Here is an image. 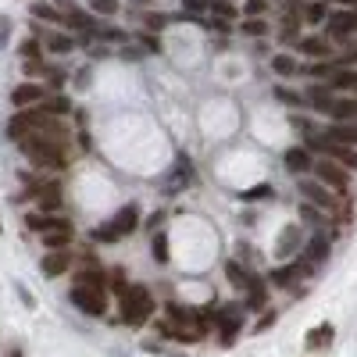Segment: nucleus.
<instances>
[{
  "instance_id": "nucleus-1",
  "label": "nucleus",
  "mask_w": 357,
  "mask_h": 357,
  "mask_svg": "<svg viewBox=\"0 0 357 357\" xmlns=\"http://www.w3.org/2000/svg\"><path fill=\"white\" fill-rule=\"evenodd\" d=\"M22 151L29 161H36L40 168H65L68 165V154H65V132L57 126H43L36 129L33 136L22 139Z\"/></svg>"
},
{
  "instance_id": "nucleus-2",
  "label": "nucleus",
  "mask_w": 357,
  "mask_h": 357,
  "mask_svg": "<svg viewBox=\"0 0 357 357\" xmlns=\"http://www.w3.org/2000/svg\"><path fill=\"white\" fill-rule=\"evenodd\" d=\"M151 307H154V301H151V289L146 286H129L122 293V321L126 325H143L151 318Z\"/></svg>"
},
{
  "instance_id": "nucleus-3",
  "label": "nucleus",
  "mask_w": 357,
  "mask_h": 357,
  "mask_svg": "<svg viewBox=\"0 0 357 357\" xmlns=\"http://www.w3.org/2000/svg\"><path fill=\"white\" fill-rule=\"evenodd\" d=\"M47 122H50V114H47L43 107H36V111H33V107H22V114H15V118H11L8 136L22 143L25 136H33V132H36V129H43Z\"/></svg>"
},
{
  "instance_id": "nucleus-4",
  "label": "nucleus",
  "mask_w": 357,
  "mask_h": 357,
  "mask_svg": "<svg viewBox=\"0 0 357 357\" xmlns=\"http://www.w3.org/2000/svg\"><path fill=\"white\" fill-rule=\"evenodd\" d=\"M136 222H139V211L129 204V207H122L114 218H111V225H104V229H97V240H122V236H129L132 229H136Z\"/></svg>"
},
{
  "instance_id": "nucleus-5",
  "label": "nucleus",
  "mask_w": 357,
  "mask_h": 357,
  "mask_svg": "<svg viewBox=\"0 0 357 357\" xmlns=\"http://www.w3.org/2000/svg\"><path fill=\"white\" fill-rule=\"evenodd\" d=\"M72 304H75L82 314H104V311H107V301H104V289H100V286H79V282H75Z\"/></svg>"
},
{
  "instance_id": "nucleus-6",
  "label": "nucleus",
  "mask_w": 357,
  "mask_h": 357,
  "mask_svg": "<svg viewBox=\"0 0 357 357\" xmlns=\"http://www.w3.org/2000/svg\"><path fill=\"white\" fill-rule=\"evenodd\" d=\"M311 146H318L321 154L336 158V165H343V168H354V172H357V151H354V146H347V143H333V139H311Z\"/></svg>"
},
{
  "instance_id": "nucleus-7",
  "label": "nucleus",
  "mask_w": 357,
  "mask_h": 357,
  "mask_svg": "<svg viewBox=\"0 0 357 357\" xmlns=\"http://www.w3.org/2000/svg\"><path fill=\"white\" fill-rule=\"evenodd\" d=\"M314 172H318V183H325V186H333L336 193H343L347 190V172H343V165H336V161H318L314 165Z\"/></svg>"
},
{
  "instance_id": "nucleus-8",
  "label": "nucleus",
  "mask_w": 357,
  "mask_h": 357,
  "mask_svg": "<svg viewBox=\"0 0 357 357\" xmlns=\"http://www.w3.org/2000/svg\"><path fill=\"white\" fill-rule=\"evenodd\" d=\"M301 193L307 197V200H314L321 211H340V218H347V207H340V200L336 197H329L321 190V183H301Z\"/></svg>"
},
{
  "instance_id": "nucleus-9",
  "label": "nucleus",
  "mask_w": 357,
  "mask_h": 357,
  "mask_svg": "<svg viewBox=\"0 0 357 357\" xmlns=\"http://www.w3.org/2000/svg\"><path fill=\"white\" fill-rule=\"evenodd\" d=\"M68 264H72V254L61 247V250H47L43 254V261H40V268H43V275H65L68 272Z\"/></svg>"
},
{
  "instance_id": "nucleus-10",
  "label": "nucleus",
  "mask_w": 357,
  "mask_h": 357,
  "mask_svg": "<svg viewBox=\"0 0 357 357\" xmlns=\"http://www.w3.org/2000/svg\"><path fill=\"white\" fill-rule=\"evenodd\" d=\"M40 100H43V89L36 82H22V86H15V93H11V104L15 107H33Z\"/></svg>"
},
{
  "instance_id": "nucleus-11",
  "label": "nucleus",
  "mask_w": 357,
  "mask_h": 357,
  "mask_svg": "<svg viewBox=\"0 0 357 357\" xmlns=\"http://www.w3.org/2000/svg\"><path fill=\"white\" fill-rule=\"evenodd\" d=\"M357 29V11H340V15H333V25H329V33L336 36V40H347L350 33Z\"/></svg>"
},
{
  "instance_id": "nucleus-12",
  "label": "nucleus",
  "mask_w": 357,
  "mask_h": 357,
  "mask_svg": "<svg viewBox=\"0 0 357 357\" xmlns=\"http://www.w3.org/2000/svg\"><path fill=\"white\" fill-rule=\"evenodd\" d=\"M72 236H75V229L65 222V225H57V229L43 232V243H47V250H61V247H68V243H72Z\"/></svg>"
},
{
  "instance_id": "nucleus-13",
  "label": "nucleus",
  "mask_w": 357,
  "mask_h": 357,
  "mask_svg": "<svg viewBox=\"0 0 357 357\" xmlns=\"http://www.w3.org/2000/svg\"><path fill=\"white\" fill-rule=\"evenodd\" d=\"M325 114H333L336 122H354V118H357V100H354V97H347V100H333L329 107H325Z\"/></svg>"
},
{
  "instance_id": "nucleus-14",
  "label": "nucleus",
  "mask_w": 357,
  "mask_h": 357,
  "mask_svg": "<svg viewBox=\"0 0 357 357\" xmlns=\"http://www.w3.org/2000/svg\"><path fill=\"white\" fill-rule=\"evenodd\" d=\"M325 136H329L333 143H347V146H357V118H354V122H340V126H333V129L325 132Z\"/></svg>"
},
{
  "instance_id": "nucleus-15",
  "label": "nucleus",
  "mask_w": 357,
  "mask_h": 357,
  "mask_svg": "<svg viewBox=\"0 0 357 357\" xmlns=\"http://www.w3.org/2000/svg\"><path fill=\"white\" fill-rule=\"evenodd\" d=\"M296 247H301V229H293V225H286L282 232H279V243H275V254L279 257H289Z\"/></svg>"
},
{
  "instance_id": "nucleus-16",
  "label": "nucleus",
  "mask_w": 357,
  "mask_h": 357,
  "mask_svg": "<svg viewBox=\"0 0 357 357\" xmlns=\"http://www.w3.org/2000/svg\"><path fill=\"white\" fill-rule=\"evenodd\" d=\"M225 275H229V282H232L236 289H243V293H247V289H250V282H254V275L247 272V268H243L240 261H229V264H225Z\"/></svg>"
},
{
  "instance_id": "nucleus-17",
  "label": "nucleus",
  "mask_w": 357,
  "mask_h": 357,
  "mask_svg": "<svg viewBox=\"0 0 357 357\" xmlns=\"http://www.w3.org/2000/svg\"><path fill=\"white\" fill-rule=\"evenodd\" d=\"M264 304H268V286H264V279L254 275V282L247 289V307L250 311H264Z\"/></svg>"
},
{
  "instance_id": "nucleus-18",
  "label": "nucleus",
  "mask_w": 357,
  "mask_h": 357,
  "mask_svg": "<svg viewBox=\"0 0 357 357\" xmlns=\"http://www.w3.org/2000/svg\"><path fill=\"white\" fill-rule=\"evenodd\" d=\"M333 343V325H314V329L307 333V350H318V347H329Z\"/></svg>"
},
{
  "instance_id": "nucleus-19",
  "label": "nucleus",
  "mask_w": 357,
  "mask_h": 357,
  "mask_svg": "<svg viewBox=\"0 0 357 357\" xmlns=\"http://www.w3.org/2000/svg\"><path fill=\"white\" fill-rule=\"evenodd\" d=\"M333 89H347V93H357V72H347V68H336L333 79H329Z\"/></svg>"
},
{
  "instance_id": "nucleus-20",
  "label": "nucleus",
  "mask_w": 357,
  "mask_h": 357,
  "mask_svg": "<svg viewBox=\"0 0 357 357\" xmlns=\"http://www.w3.org/2000/svg\"><path fill=\"white\" fill-rule=\"evenodd\" d=\"M286 165H289V172H307L311 168V154L304 151V146H293V151L286 154Z\"/></svg>"
},
{
  "instance_id": "nucleus-21",
  "label": "nucleus",
  "mask_w": 357,
  "mask_h": 357,
  "mask_svg": "<svg viewBox=\"0 0 357 357\" xmlns=\"http://www.w3.org/2000/svg\"><path fill=\"white\" fill-rule=\"evenodd\" d=\"M57 225H65V218H50V215H29V229L33 232H50V229H57Z\"/></svg>"
},
{
  "instance_id": "nucleus-22",
  "label": "nucleus",
  "mask_w": 357,
  "mask_h": 357,
  "mask_svg": "<svg viewBox=\"0 0 357 357\" xmlns=\"http://www.w3.org/2000/svg\"><path fill=\"white\" fill-rule=\"evenodd\" d=\"M301 50L311 54V57H329V43H325L321 36H307V40H301Z\"/></svg>"
},
{
  "instance_id": "nucleus-23",
  "label": "nucleus",
  "mask_w": 357,
  "mask_h": 357,
  "mask_svg": "<svg viewBox=\"0 0 357 357\" xmlns=\"http://www.w3.org/2000/svg\"><path fill=\"white\" fill-rule=\"evenodd\" d=\"M272 68H275L279 75H293V72H296V61H293L289 54H275V57H272Z\"/></svg>"
},
{
  "instance_id": "nucleus-24",
  "label": "nucleus",
  "mask_w": 357,
  "mask_h": 357,
  "mask_svg": "<svg viewBox=\"0 0 357 357\" xmlns=\"http://www.w3.org/2000/svg\"><path fill=\"white\" fill-rule=\"evenodd\" d=\"M325 254H329V243H325V240H311V247H307V257H304V261L318 264V261H325Z\"/></svg>"
},
{
  "instance_id": "nucleus-25",
  "label": "nucleus",
  "mask_w": 357,
  "mask_h": 357,
  "mask_svg": "<svg viewBox=\"0 0 357 357\" xmlns=\"http://www.w3.org/2000/svg\"><path fill=\"white\" fill-rule=\"evenodd\" d=\"M75 282H79V286H100V289H104V275L97 272V268H93V272H89V268H86V272H79Z\"/></svg>"
},
{
  "instance_id": "nucleus-26",
  "label": "nucleus",
  "mask_w": 357,
  "mask_h": 357,
  "mask_svg": "<svg viewBox=\"0 0 357 357\" xmlns=\"http://www.w3.org/2000/svg\"><path fill=\"white\" fill-rule=\"evenodd\" d=\"M243 33H247V36H264V33H268V25L254 15V18H247V22H243Z\"/></svg>"
},
{
  "instance_id": "nucleus-27",
  "label": "nucleus",
  "mask_w": 357,
  "mask_h": 357,
  "mask_svg": "<svg viewBox=\"0 0 357 357\" xmlns=\"http://www.w3.org/2000/svg\"><path fill=\"white\" fill-rule=\"evenodd\" d=\"M154 257H158L161 264L168 261V240H165V236H161V232L154 236Z\"/></svg>"
},
{
  "instance_id": "nucleus-28",
  "label": "nucleus",
  "mask_w": 357,
  "mask_h": 357,
  "mask_svg": "<svg viewBox=\"0 0 357 357\" xmlns=\"http://www.w3.org/2000/svg\"><path fill=\"white\" fill-rule=\"evenodd\" d=\"M33 15H36V18H47V22H65L54 8H43V4H33Z\"/></svg>"
},
{
  "instance_id": "nucleus-29",
  "label": "nucleus",
  "mask_w": 357,
  "mask_h": 357,
  "mask_svg": "<svg viewBox=\"0 0 357 357\" xmlns=\"http://www.w3.org/2000/svg\"><path fill=\"white\" fill-rule=\"evenodd\" d=\"M93 11L97 15H114L118 11V0H93Z\"/></svg>"
},
{
  "instance_id": "nucleus-30",
  "label": "nucleus",
  "mask_w": 357,
  "mask_h": 357,
  "mask_svg": "<svg viewBox=\"0 0 357 357\" xmlns=\"http://www.w3.org/2000/svg\"><path fill=\"white\" fill-rule=\"evenodd\" d=\"M183 8H186L190 15H200V11L211 8V0H183Z\"/></svg>"
},
{
  "instance_id": "nucleus-31",
  "label": "nucleus",
  "mask_w": 357,
  "mask_h": 357,
  "mask_svg": "<svg viewBox=\"0 0 357 357\" xmlns=\"http://www.w3.org/2000/svg\"><path fill=\"white\" fill-rule=\"evenodd\" d=\"M43 111H47V114H65V111H68V100H61V97H57V100H47Z\"/></svg>"
},
{
  "instance_id": "nucleus-32",
  "label": "nucleus",
  "mask_w": 357,
  "mask_h": 357,
  "mask_svg": "<svg viewBox=\"0 0 357 357\" xmlns=\"http://www.w3.org/2000/svg\"><path fill=\"white\" fill-rule=\"evenodd\" d=\"M40 200L47 207H57V186H40Z\"/></svg>"
},
{
  "instance_id": "nucleus-33",
  "label": "nucleus",
  "mask_w": 357,
  "mask_h": 357,
  "mask_svg": "<svg viewBox=\"0 0 357 357\" xmlns=\"http://www.w3.org/2000/svg\"><path fill=\"white\" fill-rule=\"evenodd\" d=\"M243 197H247V200H268V197H272V186H254V190H247Z\"/></svg>"
},
{
  "instance_id": "nucleus-34",
  "label": "nucleus",
  "mask_w": 357,
  "mask_h": 357,
  "mask_svg": "<svg viewBox=\"0 0 357 357\" xmlns=\"http://www.w3.org/2000/svg\"><path fill=\"white\" fill-rule=\"evenodd\" d=\"M296 25H301V22H296V15H289V18H286V29H282V43H289V40L296 36Z\"/></svg>"
},
{
  "instance_id": "nucleus-35",
  "label": "nucleus",
  "mask_w": 357,
  "mask_h": 357,
  "mask_svg": "<svg viewBox=\"0 0 357 357\" xmlns=\"http://www.w3.org/2000/svg\"><path fill=\"white\" fill-rule=\"evenodd\" d=\"M50 47H54L57 54H68V50H72V40H68V36H50Z\"/></svg>"
},
{
  "instance_id": "nucleus-36",
  "label": "nucleus",
  "mask_w": 357,
  "mask_h": 357,
  "mask_svg": "<svg viewBox=\"0 0 357 357\" xmlns=\"http://www.w3.org/2000/svg\"><path fill=\"white\" fill-rule=\"evenodd\" d=\"M22 57H29V61H33V57H40V43H36V40H25V43H22Z\"/></svg>"
},
{
  "instance_id": "nucleus-37",
  "label": "nucleus",
  "mask_w": 357,
  "mask_h": 357,
  "mask_svg": "<svg viewBox=\"0 0 357 357\" xmlns=\"http://www.w3.org/2000/svg\"><path fill=\"white\" fill-rule=\"evenodd\" d=\"M111 286H114V293H118V296H122V293L129 289V282H126V272H114V275H111Z\"/></svg>"
},
{
  "instance_id": "nucleus-38",
  "label": "nucleus",
  "mask_w": 357,
  "mask_h": 357,
  "mask_svg": "<svg viewBox=\"0 0 357 357\" xmlns=\"http://www.w3.org/2000/svg\"><path fill=\"white\" fill-rule=\"evenodd\" d=\"M264 11V0H247V15L254 18V15H261Z\"/></svg>"
},
{
  "instance_id": "nucleus-39",
  "label": "nucleus",
  "mask_w": 357,
  "mask_h": 357,
  "mask_svg": "<svg viewBox=\"0 0 357 357\" xmlns=\"http://www.w3.org/2000/svg\"><path fill=\"white\" fill-rule=\"evenodd\" d=\"M307 18H311V22H321V18H325V4H314V8L307 11Z\"/></svg>"
},
{
  "instance_id": "nucleus-40",
  "label": "nucleus",
  "mask_w": 357,
  "mask_h": 357,
  "mask_svg": "<svg viewBox=\"0 0 357 357\" xmlns=\"http://www.w3.org/2000/svg\"><path fill=\"white\" fill-rule=\"evenodd\" d=\"M143 22H146V25H151V29H161V25H165V15H146Z\"/></svg>"
},
{
  "instance_id": "nucleus-41",
  "label": "nucleus",
  "mask_w": 357,
  "mask_h": 357,
  "mask_svg": "<svg viewBox=\"0 0 357 357\" xmlns=\"http://www.w3.org/2000/svg\"><path fill=\"white\" fill-rule=\"evenodd\" d=\"M301 215H304L307 222H318V211H314V207H301Z\"/></svg>"
},
{
  "instance_id": "nucleus-42",
  "label": "nucleus",
  "mask_w": 357,
  "mask_h": 357,
  "mask_svg": "<svg viewBox=\"0 0 357 357\" xmlns=\"http://www.w3.org/2000/svg\"><path fill=\"white\" fill-rule=\"evenodd\" d=\"M340 4H350V8H357V0H340Z\"/></svg>"
}]
</instances>
